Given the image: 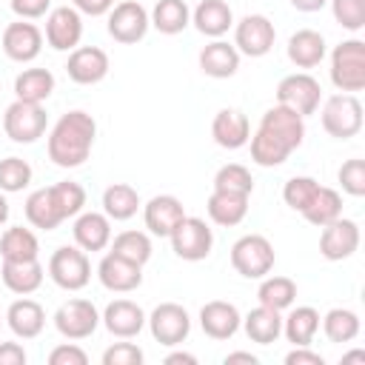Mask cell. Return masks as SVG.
<instances>
[{"mask_svg": "<svg viewBox=\"0 0 365 365\" xmlns=\"http://www.w3.org/2000/svg\"><path fill=\"white\" fill-rule=\"evenodd\" d=\"M240 325L245 328L248 339L257 342V345H271L282 334V317H279V311L265 308V305H257L254 311H248Z\"/></svg>", "mask_w": 365, "mask_h": 365, "instance_id": "cell-30", "label": "cell"}, {"mask_svg": "<svg viewBox=\"0 0 365 365\" xmlns=\"http://www.w3.org/2000/svg\"><path fill=\"white\" fill-rule=\"evenodd\" d=\"M9 6L20 20H37L51 9V0H9Z\"/></svg>", "mask_w": 365, "mask_h": 365, "instance_id": "cell-50", "label": "cell"}, {"mask_svg": "<svg viewBox=\"0 0 365 365\" xmlns=\"http://www.w3.org/2000/svg\"><path fill=\"white\" fill-rule=\"evenodd\" d=\"M148 26H151V17H148L145 6L137 0H123L108 11V34L123 46L140 43L145 37Z\"/></svg>", "mask_w": 365, "mask_h": 365, "instance_id": "cell-12", "label": "cell"}, {"mask_svg": "<svg viewBox=\"0 0 365 365\" xmlns=\"http://www.w3.org/2000/svg\"><path fill=\"white\" fill-rule=\"evenodd\" d=\"M97 277H100L103 288H108L114 294H128V291L143 285V265L128 262V259L108 251L97 265Z\"/></svg>", "mask_w": 365, "mask_h": 365, "instance_id": "cell-16", "label": "cell"}, {"mask_svg": "<svg viewBox=\"0 0 365 365\" xmlns=\"http://www.w3.org/2000/svg\"><path fill=\"white\" fill-rule=\"evenodd\" d=\"M317 188H319V182L314 177H291L285 182V188H282V200H285L288 208H294V211L302 214L305 205L311 202V197L317 194Z\"/></svg>", "mask_w": 365, "mask_h": 365, "instance_id": "cell-45", "label": "cell"}, {"mask_svg": "<svg viewBox=\"0 0 365 365\" xmlns=\"http://www.w3.org/2000/svg\"><path fill=\"white\" fill-rule=\"evenodd\" d=\"M97 137V123L88 111H66L48 134V160L60 168H77L88 160Z\"/></svg>", "mask_w": 365, "mask_h": 365, "instance_id": "cell-1", "label": "cell"}, {"mask_svg": "<svg viewBox=\"0 0 365 365\" xmlns=\"http://www.w3.org/2000/svg\"><path fill=\"white\" fill-rule=\"evenodd\" d=\"M322 331L331 342H351L359 336V317L351 308H331L322 317Z\"/></svg>", "mask_w": 365, "mask_h": 365, "instance_id": "cell-41", "label": "cell"}, {"mask_svg": "<svg viewBox=\"0 0 365 365\" xmlns=\"http://www.w3.org/2000/svg\"><path fill=\"white\" fill-rule=\"evenodd\" d=\"M6 220H9V200H6V194L0 191V225H6Z\"/></svg>", "mask_w": 365, "mask_h": 365, "instance_id": "cell-58", "label": "cell"}, {"mask_svg": "<svg viewBox=\"0 0 365 365\" xmlns=\"http://www.w3.org/2000/svg\"><path fill=\"white\" fill-rule=\"evenodd\" d=\"M288 60L297 68H314L325 60V37L314 29H299L288 37Z\"/></svg>", "mask_w": 365, "mask_h": 365, "instance_id": "cell-27", "label": "cell"}, {"mask_svg": "<svg viewBox=\"0 0 365 365\" xmlns=\"http://www.w3.org/2000/svg\"><path fill=\"white\" fill-rule=\"evenodd\" d=\"M348 362H365V351H348V354H342V365H348Z\"/></svg>", "mask_w": 365, "mask_h": 365, "instance_id": "cell-57", "label": "cell"}, {"mask_svg": "<svg viewBox=\"0 0 365 365\" xmlns=\"http://www.w3.org/2000/svg\"><path fill=\"white\" fill-rule=\"evenodd\" d=\"M277 262L274 245L262 234H245L231 245V265L245 279H262Z\"/></svg>", "mask_w": 365, "mask_h": 365, "instance_id": "cell-3", "label": "cell"}, {"mask_svg": "<svg viewBox=\"0 0 365 365\" xmlns=\"http://www.w3.org/2000/svg\"><path fill=\"white\" fill-rule=\"evenodd\" d=\"M302 217L311 225H317V228H322V225L334 222L336 217H342V197H339V191L336 188H328V185H319L317 194L311 197V202L305 205Z\"/></svg>", "mask_w": 365, "mask_h": 365, "instance_id": "cell-35", "label": "cell"}, {"mask_svg": "<svg viewBox=\"0 0 365 365\" xmlns=\"http://www.w3.org/2000/svg\"><path fill=\"white\" fill-rule=\"evenodd\" d=\"M0 325H3V322H0Z\"/></svg>", "mask_w": 365, "mask_h": 365, "instance_id": "cell-59", "label": "cell"}, {"mask_svg": "<svg viewBox=\"0 0 365 365\" xmlns=\"http://www.w3.org/2000/svg\"><path fill=\"white\" fill-rule=\"evenodd\" d=\"M145 322H148L151 336L160 345H168V348L182 345L188 339V334H191V317L177 302H160L151 311V317H145Z\"/></svg>", "mask_w": 365, "mask_h": 365, "instance_id": "cell-9", "label": "cell"}, {"mask_svg": "<svg viewBox=\"0 0 365 365\" xmlns=\"http://www.w3.org/2000/svg\"><path fill=\"white\" fill-rule=\"evenodd\" d=\"M257 299H259V305L274 308V311L282 314L297 299V282L291 277H268L265 274L262 282H259V288H257Z\"/></svg>", "mask_w": 365, "mask_h": 365, "instance_id": "cell-38", "label": "cell"}, {"mask_svg": "<svg viewBox=\"0 0 365 365\" xmlns=\"http://www.w3.org/2000/svg\"><path fill=\"white\" fill-rule=\"evenodd\" d=\"M31 182V165L20 157H6L0 160V191L3 194H17Z\"/></svg>", "mask_w": 365, "mask_h": 365, "instance_id": "cell-44", "label": "cell"}, {"mask_svg": "<svg viewBox=\"0 0 365 365\" xmlns=\"http://www.w3.org/2000/svg\"><path fill=\"white\" fill-rule=\"evenodd\" d=\"M240 322H242V317H240L237 305H231L225 299H211L200 308V328L211 339H231L240 331Z\"/></svg>", "mask_w": 365, "mask_h": 365, "instance_id": "cell-20", "label": "cell"}, {"mask_svg": "<svg viewBox=\"0 0 365 365\" xmlns=\"http://www.w3.org/2000/svg\"><path fill=\"white\" fill-rule=\"evenodd\" d=\"M100 325V311L94 308L91 299H68L54 311V328L66 339H86L97 331Z\"/></svg>", "mask_w": 365, "mask_h": 365, "instance_id": "cell-11", "label": "cell"}, {"mask_svg": "<svg viewBox=\"0 0 365 365\" xmlns=\"http://www.w3.org/2000/svg\"><path fill=\"white\" fill-rule=\"evenodd\" d=\"M331 83L342 94H354L365 88V43L362 40H342L331 51Z\"/></svg>", "mask_w": 365, "mask_h": 365, "instance_id": "cell-2", "label": "cell"}, {"mask_svg": "<svg viewBox=\"0 0 365 365\" xmlns=\"http://www.w3.org/2000/svg\"><path fill=\"white\" fill-rule=\"evenodd\" d=\"M137 208H140V194H137L134 185L114 182V185H108L103 191V214L108 220H117V222L131 220L137 214Z\"/></svg>", "mask_w": 365, "mask_h": 365, "instance_id": "cell-32", "label": "cell"}, {"mask_svg": "<svg viewBox=\"0 0 365 365\" xmlns=\"http://www.w3.org/2000/svg\"><path fill=\"white\" fill-rule=\"evenodd\" d=\"M248 143H251V160L257 165H262V168L282 165L288 160V154H291V148L279 137H274L271 131H265V128H257V134L248 137Z\"/></svg>", "mask_w": 365, "mask_h": 365, "instance_id": "cell-39", "label": "cell"}, {"mask_svg": "<svg viewBox=\"0 0 365 365\" xmlns=\"http://www.w3.org/2000/svg\"><path fill=\"white\" fill-rule=\"evenodd\" d=\"M66 71L77 86H94L108 74V54L97 46H77L68 54Z\"/></svg>", "mask_w": 365, "mask_h": 365, "instance_id": "cell-17", "label": "cell"}, {"mask_svg": "<svg viewBox=\"0 0 365 365\" xmlns=\"http://www.w3.org/2000/svg\"><path fill=\"white\" fill-rule=\"evenodd\" d=\"M322 128L336 140L356 137L362 128V103L354 94L328 97L322 106Z\"/></svg>", "mask_w": 365, "mask_h": 365, "instance_id": "cell-8", "label": "cell"}, {"mask_svg": "<svg viewBox=\"0 0 365 365\" xmlns=\"http://www.w3.org/2000/svg\"><path fill=\"white\" fill-rule=\"evenodd\" d=\"M26 220H29V225H34L40 231H54L63 222L48 188H37L26 197Z\"/></svg>", "mask_w": 365, "mask_h": 365, "instance_id": "cell-36", "label": "cell"}, {"mask_svg": "<svg viewBox=\"0 0 365 365\" xmlns=\"http://www.w3.org/2000/svg\"><path fill=\"white\" fill-rule=\"evenodd\" d=\"M336 177H339V185H342L345 194H351V197H362L365 194V160L354 157V160L342 163Z\"/></svg>", "mask_w": 365, "mask_h": 365, "instance_id": "cell-47", "label": "cell"}, {"mask_svg": "<svg viewBox=\"0 0 365 365\" xmlns=\"http://www.w3.org/2000/svg\"><path fill=\"white\" fill-rule=\"evenodd\" d=\"M48 125V114L43 108V103H26V100H14L6 114H3V131L11 143H37L46 134Z\"/></svg>", "mask_w": 365, "mask_h": 365, "instance_id": "cell-4", "label": "cell"}, {"mask_svg": "<svg viewBox=\"0 0 365 365\" xmlns=\"http://www.w3.org/2000/svg\"><path fill=\"white\" fill-rule=\"evenodd\" d=\"M48 191H51V200H54V205H57V211H60L63 220L77 217L86 208V188L80 182L63 180V182L48 185Z\"/></svg>", "mask_w": 365, "mask_h": 365, "instance_id": "cell-42", "label": "cell"}, {"mask_svg": "<svg viewBox=\"0 0 365 365\" xmlns=\"http://www.w3.org/2000/svg\"><path fill=\"white\" fill-rule=\"evenodd\" d=\"M259 128H265V131H271L274 137H279L291 151L299 148L302 140H305V117H299L297 111H291V108H285V106H279V103L271 106V108L262 114Z\"/></svg>", "mask_w": 365, "mask_h": 365, "instance_id": "cell-21", "label": "cell"}, {"mask_svg": "<svg viewBox=\"0 0 365 365\" xmlns=\"http://www.w3.org/2000/svg\"><path fill=\"white\" fill-rule=\"evenodd\" d=\"M205 211L211 217V222L222 225V228H231V225H240L248 214V194H234V191H211L208 202H205Z\"/></svg>", "mask_w": 365, "mask_h": 365, "instance_id": "cell-29", "label": "cell"}, {"mask_svg": "<svg viewBox=\"0 0 365 365\" xmlns=\"http://www.w3.org/2000/svg\"><path fill=\"white\" fill-rule=\"evenodd\" d=\"M214 191H234V194H248L254 191V177L245 165L228 163L214 174Z\"/></svg>", "mask_w": 365, "mask_h": 365, "instance_id": "cell-43", "label": "cell"}, {"mask_svg": "<svg viewBox=\"0 0 365 365\" xmlns=\"http://www.w3.org/2000/svg\"><path fill=\"white\" fill-rule=\"evenodd\" d=\"M71 231L83 251H103L111 242V220L100 211H80Z\"/></svg>", "mask_w": 365, "mask_h": 365, "instance_id": "cell-24", "label": "cell"}, {"mask_svg": "<svg viewBox=\"0 0 365 365\" xmlns=\"http://www.w3.org/2000/svg\"><path fill=\"white\" fill-rule=\"evenodd\" d=\"M168 240H171V251L180 257V259H185V262H200V259H205L208 254H211V248H214V234H211V228H208V222L205 220H200V217H182L180 220V225L168 234Z\"/></svg>", "mask_w": 365, "mask_h": 365, "instance_id": "cell-6", "label": "cell"}, {"mask_svg": "<svg viewBox=\"0 0 365 365\" xmlns=\"http://www.w3.org/2000/svg\"><path fill=\"white\" fill-rule=\"evenodd\" d=\"M43 265L40 259H23V262H9L3 259V268H0V279L3 285L11 291V294H20V297H29L34 294L40 285H43Z\"/></svg>", "mask_w": 365, "mask_h": 365, "instance_id": "cell-25", "label": "cell"}, {"mask_svg": "<svg viewBox=\"0 0 365 365\" xmlns=\"http://www.w3.org/2000/svg\"><path fill=\"white\" fill-rule=\"evenodd\" d=\"M48 277L63 291H80L91 279V262L88 254L77 245H60L48 259Z\"/></svg>", "mask_w": 365, "mask_h": 365, "instance_id": "cell-5", "label": "cell"}, {"mask_svg": "<svg viewBox=\"0 0 365 365\" xmlns=\"http://www.w3.org/2000/svg\"><path fill=\"white\" fill-rule=\"evenodd\" d=\"M191 23L200 34L220 40L234 26V11L225 0H200V6L191 11Z\"/></svg>", "mask_w": 365, "mask_h": 365, "instance_id": "cell-26", "label": "cell"}, {"mask_svg": "<svg viewBox=\"0 0 365 365\" xmlns=\"http://www.w3.org/2000/svg\"><path fill=\"white\" fill-rule=\"evenodd\" d=\"M108 245H111V254H117L128 262H137V265H145L154 254L151 237L145 231H120Z\"/></svg>", "mask_w": 365, "mask_h": 365, "instance_id": "cell-40", "label": "cell"}, {"mask_svg": "<svg viewBox=\"0 0 365 365\" xmlns=\"http://www.w3.org/2000/svg\"><path fill=\"white\" fill-rule=\"evenodd\" d=\"M83 37V14L74 6H57L46 17V40L54 51H71Z\"/></svg>", "mask_w": 365, "mask_h": 365, "instance_id": "cell-13", "label": "cell"}, {"mask_svg": "<svg viewBox=\"0 0 365 365\" xmlns=\"http://www.w3.org/2000/svg\"><path fill=\"white\" fill-rule=\"evenodd\" d=\"M334 20L348 29V31H359L365 26V0H328Z\"/></svg>", "mask_w": 365, "mask_h": 365, "instance_id": "cell-46", "label": "cell"}, {"mask_svg": "<svg viewBox=\"0 0 365 365\" xmlns=\"http://www.w3.org/2000/svg\"><path fill=\"white\" fill-rule=\"evenodd\" d=\"M148 17L160 34H180L191 23V9L185 0H157Z\"/></svg>", "mask_w": 365, "mask_h": 365, "instance_id": "cell-37", "label": "cell"}, {"mask_svg": "<svg viewBox=\"0 0 365 365\" xmlns=\"http://www.w3.org/2000/svg\"><path fill=\"white\" fill-rule=\"evenodd\" d=\"M54 91V74L48 68H23L14 77V97L26 103H43Z\"/></svg>", "mask_w": 365, "mask_h": 365, "instance_id": "cell-34", "label": "cell"}, {"mask_svg": "<svg viewBox=\"0 0 365 365\" xmlns=\"http://www.w3.org/2000/svg\"><path fill=\"white\" fill-rule=\"evenodd\" d=\"M285 365H325V359L308 345H294V351L285 354Z\"/></svg>", "mask_w": 365, "mask_h": 365, "instance_id": "cell-51", "label": "cell"}, {"mask_svg": "<svg viewBox=\"0 0 365 365\" xmlns=\"http://www.w3.org/2000/svg\"><path fill=\"white\" fill-rule=\"evenodd\" d=\"M165 365H197V356L185 354V351H174V354L165 356Z\"/></svg>", "mask_w": 365, "mask_h": 365, "instance_id": "cell-54", "label": "cell"}, {"mask_svg": "<svg viewBox=\"0 0 365 365\" xmlns=\"http://www.w3.org/2000/svg\"><path fill=\"white\" fill-rule=\"evenodd\" d=\"M48 362L51 365H86L88 362V354L80 345H74V342H63V345H57L48 354Z\"/></svg>", "mask_w": 365, "mask_h": 365, "instance_id": "cell-49", "label": "cell"}, {"mask_svg": "<svg viewBox=\"0 0 365 365\" xmlns=\"http://www.w3.org/2000/svg\"><path fill=\"white\" fill-rule=\"evenodd\" d=\"M100 322L108 328L111 336L131 339L145 328V311L131 299H114V302L106 305Z\"/></svg>", "mask_w": 365, "mask_h": 365, "instance_id": "cell-18", "label": "cell"}, {"mask_svg": "<svg viewBox=\"0 0 365 365\" xmlns=\"http://www.w3.org/2000/svg\"><path fill=\"white\" fill-rule=\"evenodd\" d=\"M231 362H248V365H257L259 359H257L254 354H248V351H234V354L225 356V365H231Z\"/></svg>", "mask_w": 365, "mask_h": 365, "instance_id": "cell-56", "label": "cell"}, {"mask_svg": "<svg viewBox=\"0 0 365 365\" xmlns=\"http://www.w3.org/2000/svg\"><path fill=\"white\" fill-rule=\"evenodd\" d=\"M319 100H322V86L308 71L288 74L277 86V103L285 106V108H291V111H297L299 117L314 114L319 108Z\"/></svg>", "mask_w": 365, "mask_h": 365, "instance_id": "cell-7", "label": "cell"}, {"mask_svg": "<svg viewBox=\"0 0 365 365\" xmlns=\"http://www.w3.org/2000/svg\"><path fill=\"white\" fill-rule=\"evenodd\" d=\"M277 29L265 14H245L234 26V48L245 57H265L274 48Z\"/></svg>", "mask_w": 365, "mask_h": 365, "instance_id": "cell-10", "label": "cell"}, {"mask_svg": "<svg viewBox=\"0 0 365 365\" xmlns=\"http://www.w3.org/2000/svg\"><path fill=\"white\" fill-rule=\"evenodd\" d=\"M211 137L220 148H242L251 137V123L240 108H220L211 120Z\"/></svg>", "mask_w": 365, "mask_h": 365, "instance_id": "cell-22", "label": "cell"}, {"mask_svg": "<svg viewBox=\"0 0 365 365\" xmlns=\"http://www.w3.org/2000/svg\"><path fill=\"white\" fill-rule=\"evenodd\" d=\"M359 248V225L354 220H345V217H336L334 222L322 225V234H319V254L331 262H339V259H348L354 251Z\"/></svg>", "mask_w": 365, "mask_h": 365, "instance_id": "cell-14", "label": "cell"}, {"mask_svg": "<svg viewBox=\"0 0 365 365\" xmlns=\"http://www.w3.org/2000/svg\"><path fill=\"white\" fill-rule=\"evenodd\" d=\"M182 217H185V208H182V202H180L177 197H171V194H157V197H151V200L145 202V208H143L145 228H148V234H154V237H168V234L180 225Z\"/></svg>", "mask_w": 365, "mask_h": 365, "instance_id": "cell-19", "label": "cell"}, {"mask_svg": "<svg viewBox=\"0 0 365 365\" xmlns=\"http://www.w3.org/2000/svg\"><path fill=\"white\" fill-rule=\"evenodd\" d=\"M325 3H328V0H291V6H294L297 11H305V14H311V11H319Z\"/></svg>", "mask_w": 365, "mask_h": 365, "instance_id": "cell-55", "label": "cell"}, {"mask_svg": "<svg viewBox=\"0 0 365 365\" xmlns=\"http://www.w3.org/2000/svg\"><path fill=\"white\" fill-rule=\"evenodd\" d=\"M319 331V311L311 305H297L282 319V334L291 345H311Z\"/></svg>", "mask_w": 365, "mask_h": 365, "instance_id": "cell-31", "label": "cell"}, {"mask_svg": "<svg viewBox=\"0 0 365 365\" xmlns=\"http://www.w3.org/2000/svg\"><path fill=\"white\" fill-rule=\"evenodd\" d=\"M200 68L214 80L234 77L240 68V51L225 40H214L200 51Z\"/></svg>", "mask_w": 365, "mask_h": 365, "instance_id": "cell-28", "label": "cell"}, {"mask_svg": "<svg viewBox=\"0 0 365 365\" xmlns=\"http://www.w3.org/2000/svg\"><path fill=\"white\" fill-rule=\"evenodd\" d=\"M29 354L20 342H0V365H26Z\"/></svg>", "mask_w": 365, "mask_h": 365, "instance_id": "cell-52", "label": "cell"}, {"mask_svg": "<svg viewBox=\"0 0 365 365\" xmlns=\"http://www.w3.org/2000/svg\"><path fill=\"white\" fill-rule=\"evenodd\" d=\"M6 325L11 328L14 336H20V339H34V336H40L43 328H46V311H43L40 302H34V299H29V297L14 299V302L9 305V311H6Z\"/></svg>", "mask_w": 365, "mask_h": 365, "instance_id": "cell-23", "label": "cell"}, {"mask_svg": "<svg viewBox=\"0 0 365 365\" xmlns=\"http://www.w3.org/2000/svg\"><path fill=\"white\" fill-rule=\"evenodd\" d=\"M114 6H117V0H74V9H77L80 14H88V17L108 14Z\"/></svg>", "mask_w": 365, "mask_h": 365, "instance_id": "cell-53", "label": "cell"}, {"mask_svg": "<svg viewBox=\"0 0 365 365\" xmlns=\"http://www.w3.org/2000/svg\"><path fill=\"white\" fill-rule=\"evenodd\" d=\"M143 348L134 342H114L103 351V365H143Z\"/></svg>", "mask_w": 365, "mask_h": 365, "instance_id": "cell-48", "label": "cell"}, {"mask_svg": "<svg viewBox=\"0 0 365 365\" xmlns=\"http://www.w3.org/2000/svg\"><path fill=\"white\" fill-rule=\"evenodd\" d=\"M3 51L14 63H31L43 51V31L29 20L9 23L3 29Z\"/></svg>", "mask_w": 365, "mask_h": 365, "instance_id": "cell-15", "label": "cell"}, {"mask_svg": "<svg viewBox=\"0 0 365 365\" xmlns=\"http://www.w3.org/2000/svg\"><path fill=\"white\" fill-rule=\"evenodd\" d=\"M0 254L9 262L37 259L40 257V242H37V237H34L31 228L14 225V228H6L3 231V237H0Z\"/></svg>", "mask_w": 365, "mask_h": 365, "instance_id": "cell-33", "label": "cell"}]
</instances>
